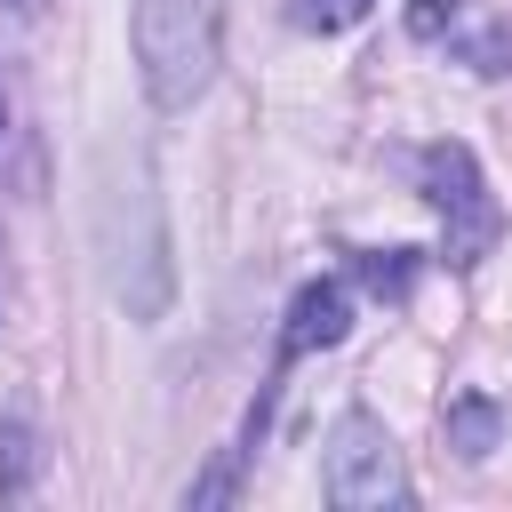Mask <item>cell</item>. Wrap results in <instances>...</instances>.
<instances>
[{"label": "cell", "instance_id": "1", "mask_svg": "<svg viewBox=\"0 0 512 512\" xmlns=\"http://www.w3.org/2000/svg\"><path fill=\"white\" fill-rule=\"evenodd\" d=\"M136 80L160 112H192L224 64V0H128Z\"/></svg>", "mask_w": 512, "mask_h": 512}, {"label": "cell", "instance_id": "2", "mask_svg": "<svg viewBox=\"0 0 512 512\" xmlns=\"http://www.w3.org/2000/svg\"><path fill=\"white\" fill-rule=\"evenodd\" d=\"M416 184H424V200H432V216H440V232H448L440 256H448L456 272H472V264L504 240V208H496L472 144H456V136L424 144V152H416Z\"/></svg>", "mask_w": 512, "mask_h": 512}, {"label": "cell", "instance_id": "3", "mask_svg": "<svg viewBox=\"0 0 512 512\" xmlns=\"http://www.w3.org/2000/svg\"><path fill=\"white\" fill-rule=\"evenodd\" d=\"M320 488H328L336 512H392V504L416 496V488H408V464H400V448H392V432H384L368 408H344V416H336Z\"/></svg>", "mask_w": 512, "mask_h": 512}, {"label": "cell", "instance_id": "4", "mask_svg": "<svg viewBox=\"0 0 512 512\" xmlns=\"http://www.w3.org/2000/svg\"><path fill=\"white\" fill-rule=\"evenodd\" d=\"M352 336V288L344 280H304L288 296V320H280V360L272 368H296L312 352H336Z\"/></svg>", "mask_w": 512, "mask_h": 512}, {"label": "cell", "instance_id": "5", "mask_svg": "<svg viewBox=\"0 0 512 512\" xmlns=\"http://www.w3.org/2000/svg\"><path fill=\"white\" fill-rule=\"evenodd\" d=\"M440 432H448V448H456L464 464H480V456L504 440V408H496L488 392H456V400L440 408Z\"/></svg>", "mask_w": 512, "mask_h": 512}, {"label": "cell", "instance_id": "6", "mask_svg": "<svg viewBox=\"0 0 512 512\" xmlns=\"http://www.w3.org/2000/svg\"><path fill=\"white\" fill-rule=\"evenodd\" d=\"M416 272H424V248H352V280L384 304H408Z\"/></svg>", "mask_w": 512, "mask_h": 512}, {"label": "cell", "instance_id": "7", "mask_svg": "<svg viewBox=\"0 0 512 512\" xmlns=\"http://www.w3.org/2000/svg\"><path fill=\"white\" fill-rule=\"evenodd\" d=\"M40 432L32 424H16V416H0V504H16V496H32V480H40Z\"/></svg>", "mask_w": 512, "mask_h": 512}, {"label": "cell", "instance_id": "8", "mask_svg": "<svg viewBox=\"0 0 512 512\" xmlns=\"http://www.w3.org/2000/svg\"><path fill=\"white\" fill-rule=\"evenodd\" d=\"M376 0H288V24L296 32H352Z\"/></svg>", "mask_w": 512, "mask_h": 512}, {"label": "cell", "instance_id": "9", "mask_svg": "<svg viewBox=\"0 0 512 512\" xmlns=\"http://www.w3.org/2000/svg\"><path fill=\"white\" fill-rule=\"evenodd\" d=\"M456 16H464V0H408V32H416V40L456 32Z\"/></svg>", "mask_w": 512, "mask_h": 512}, {"label": "cell", "instance_id": "10", "mask_svg": "<svg viewBox=\"0 0 512 512\" xmlns=\"http://www.w3.org/2000/svg\"><path fill=\"white\" fill-rule=\"evenodd\" d=\"M224 496H232V456H224L208 480H192V496H184V504H192V512H208V504H224Z\"/></svg>", "mask_w": 512, "mask_h": 512}, {"label": "cell", "instance_id": "11", "mask_svg": "<svg viewBox=\"0 0 512 512\" xmlns=\"http://www.w3.org/2000/svg\"><path fill=\"white\" fill-rule=\"evenodd\" d=\"M0 16H16V24H40V16H48V0H0Z\"/></svg>", "mask_w": 512, "mask_h": 512}, {"label": "cell", "instance_id": "12", "mask_svg": "<svg viewBox=\"0 0 512 512\" xmlns=\"http://www.w3.org/2000/svg\"><path fill=\"white\" fill-rule=\"evenodd\" d=\"M0 136H8V96H0Z\"/></svg>", "mask_w": 512, "mask_h": 512}]
</instances>
